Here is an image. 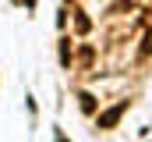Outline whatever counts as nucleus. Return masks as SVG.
Segmentation results:
<instances>
[{
    "label": "nucleus",
    "mask_w": 152,
    "mask_h": 142,
    "mask_svg": "<svg viewBox=\"0 0 152 142\" xmlns=\"http://www.w3.org/2000/svg\"><path fill=\"white\" fill-rule=\"evenodd\" d=\"M127 114V100H120V103H113V106H106L99 117H96V128H103V132H110V128H117L120 124V117Z\"/></svg>",
    "instance_id": "f257e3e1"
},
{
    "label": "nucleus",
    "mask_w": 152,
    "mask_h": 142,
    "mask_svg": "<svg viewBox=\"0 0 152 142\" xmlns=\"http://www.w3.org/2000/svg\"><path fill=\"white\" fill-rule=\"evenodd\" d=\"M75 29H78V36H85L88 29H92V18H88L85 11H78V14H75Z\"/></svg>",
    "instance_id": "f03ea898"
},
{
    "label": "nucleus",
    "mask_w": 152,
    "mask_h": 142,
    "mask_svg": "<svg viewBox=\"0 0 152 142\" xmlns=\"http://www.w3.org/2000/svg\"><path fill=\"white\" fill-rule=\"evenodd\" d=\"M78 103H81L85 114H96V96H92V92H78Z\"/></svg>",
    "instance_id": "7ed1b4c3"
},
{
    "label": "nucleus",
    "mask_w": 152,
    "mask_h": 142,
    "mask_svg": "<svg viewBox=\"0 0 152 142\" xmlns=\"http://www.w3.org/2000/svg\"><path fill=\"white\" fill-rule=\"evenodd\" d=\"M60 64H64V68H71V39H67V36L60 39Z\"/></svg>",
    "instance_id": "20e7f679"
},
{
    "label": "nucleus",
    "mask_w": 152,
    "mask_h": 142,
    "mask_svg": "<svg viewBox=\"0 0 152 142\" xmlns=\"http://www.w3.org/2000/svg\"><path fill=\"white\" fill-rule=\"evenodd\" d=\"M92 57H96V50H92V46H81V53H78V61H81L85 68L92 64Z\"/></svg>",
    "instance_id": "39448f33"
},
{
    "label": "nucleus",
    "mask_w": 152,
    "mask_h": 142,
    "mask_svg": "<svg viewBox=\"0 0 152 142\" xmlns=\"http://www.w3.org/2000/svg\"><path fill=\"white\" fill-rule=\"evenodd\" d=\"M120 11H131V0H117L113 7H110V14H120Z\"/></svg>",
    "instance_id": "423d86ee"
},
{
    "label": "nucleus",
    "mask_w": 152,
    "mask_h": 142,
    "mask_svg": "<svg viewBox=\"0 0 152 142\" xmlns=\"http://www.w3.org/2000/svg\"><path fill=\"white\" fill-rule=\"evenodd\" d=\"M57 142H71V139H67V135H64V132H57Z\"/></svg>",
    "instance_id": "0eeeda50"
}]
</instances>
